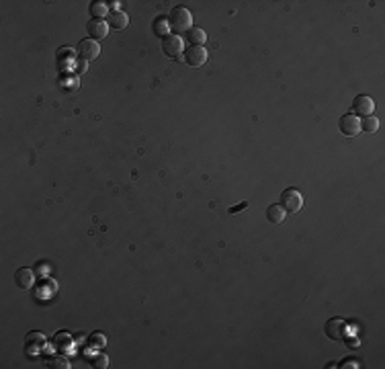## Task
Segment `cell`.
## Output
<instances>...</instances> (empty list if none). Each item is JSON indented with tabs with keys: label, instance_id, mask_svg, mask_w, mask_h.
<instances>
[{
	"label": "cell",
	"instance_id": "cell-4",
	"mask_svg": "<svg viewBox=\"0 0 385 369\" xmlns=\"http://www.w3.org/2000/svg\"><path fill=\"white\" fill-rule=\"evenodd\" d=\"M78 58L80 60H84V62H90V60H97L99 56H101V47H99V43L94 41V39H82L80 43H78Z\"/></svg>",
	"mask_w": 385,
	"mask_h": 369
},
{
	"label": "cell",
	"instance_id": "cell-8",
	"mask_svg": "<svg viewBox=\"0 0 385 369\" xmlns=\"http://www.w3.org/2000/svg\"><path fill=\"white\" fill-rule=\"evenodd\" d=\"M353 109H355V115L367 117V115H373V111H375V103H373V99H371V97L361 95V97H357V99H355Z\"/></svg>",
	"mask_w": 385,
	"mask_h": 369
},
{
	"label": "cell",
	"instance_id": "cell-16",
	"mask_svg": "<svg viewBox=\"0 0 385 369\" xmlns=\"http://www.w3.org/2000/svg\"><path fill=\"white\" fill-rule=\"evenodd\" d=\"M88 10H90L92 19H103L109 12V6H107V2H92Z\"/></svg>",
	"mask_w": 385,
	"mask_h": 369
},
{
	"label": "cell",
	"instance_id": "cell-7",
	"mask_svg": "<svg viewBox=\"0 0 385 369\" xmlns=\"http://www.w3.org/2000/svg\"><path fill=\"white\" fill-rule=\"evenodd\" d=\"M162 51L168 56V58H179L183 53V39L179 35H166L162 37Z\"/></svg>",
	"mask_w": 385,
	"mask_h": 369
},
{
	"label": "cell",
	"instance_id": "cell-3",
	"mask_svg": "<svg viewBox=\"0 0 385 369\" xmlns=\"http://www.w3.org/2000/svg\"><path fill=\"white\" fill-rule=\"evenodd\" d=\"M338 127H340V134H342V136L355 138V136H359V132H361V119H357L355 113L342 115L340 121H338Z\"/></svg>",
	"mask_w": 385,
	"mask_h": 369
},
{
	"label": "cell",
	"instance_id": "cell-2",
	"mask_svg": "<svg viewBox=\"0 0 385 369\" xmlns=\"http://www.w3.org/2000/svg\"><path fill=\"white\" fill-rule=\"evenodd\" d=\"M281 207L287 211V213H297L301 207H303V197L297 189H285L281 193Z\"/></svg>",
	"mask_w": 385,
	"mask_h": 369
},
{
	"label": "cell",
	"instance_id": "cell-12",
	"mask_svg": "<svg viewBox=\"0 0 385 369\" xmlns=\"http://www.w3.org/2000/svg\"><path fill=\"white\" fill-rule=\"evenodd\" d=\"M14 283H16L21 289H31V287H33V271H29V269H16V273H14Z\"/></svg>",
	"mask_w": 385,
	"mask_h": 369
},
{
	"label": "cell",
	"instance_id": "cell-1",
	"mask_svg": "<svg viewBox=\"0 0 385 369\" xmlns=\"http://www.w3.org/2000/svg\"><path fill=\"white\" fill-rule=\"evenodd\" d=\"M191 23H192L191 12H189L185 6H177V8H172L170 14H168V27L175 31V35L189 31V29H191Z\"/></svg>",
	"mask_w": 385,
	"mask_h": 369
},
{
	"label": "cell",
	"instance_id": "cell-13",
	"mask_svg": "<svg viewBox=\"0 0 385 369\" xmlns=\"http://www.w3.org/2000/svg\"><path fill=\"white\" fill-rule=\"evenodd\" d=\"M285 217H287V211L281 207V203L268 205V209H266V219H268L271 224H281Z\"/></svg>",
	"mask_w": 385,
	"mask_h": 369
},
{
	"label": "cell",
	"instance_id": "cell-20",
	"mask_svg": "<svg viewBox=\"0 0 385 369\" xmlns=\"http://www.w3.org/2000/svg\"><path fill=\"white\" fill-rule=\"evenodd\" d=\"M88 343H90V345H97V347H105V337H103V335H92V337L88 339Z\"/></svg>",
	"mask_w": 385,
	"mask_h": 369
},
{
	"label": "cell",
	"instance_id": "cell-17",
	"mask_svg": "<svg viewBox=\"0 0 385 369\" xmlns=\"http://www.w3.org/2000/svg\"><path fill=\"white\" fill-rule=\"evenodd\" d=\"M168 19H156L154 21V33L160 35V37H166L168 35Z\"/></svg>",
	"mask_w": 385,
	"mask_h": 369
},
{
	"label": "cell",
	"instance_id": "cell-22",
	"mask_svg": "<svg viewBox=\"0 0 385 369\" xmlns=\"http://www.w3.org/2000/svg\"><path fill=\"white\" fill-rule=\"evenodd\" d=\"M248 207V201H242L240 205H236V207H229V213H236V211H240V209H246Z\"/></svg>",
	"mask_w": 385,
	"mask_h": 369
},
{
	"label": "cell",
	"instance_id": "cell-11",
	"mask_svg": "<svg viewBox=\"0 0 385 369\" xmlns=\"http://www.w3.org/2000/svg\"><path fill=\"white\" fill-rule=\"evenodd\" d=\"M183 37H185V41H187L189 45H203V43L207 41L205 31H203V29H199V27H191L189 31H185V33H183Z\"/></svg>",
	"mask_w": 385,
	"mask_h": 369
},
{
	"label": "cell",
	"instance_id": "cell-18",
	"mask_svg": "<svg viewBox=\"0 0 385 369\" xmlns=\"http://www.w3.org/2000/svg\"><path fill=\"white\" fill-rule=\"evenodd\" d=\"M49 367H53V369H68V367H70V363H68V359H66V357H53V359L49 361Z\"/></svg>",
	"mask_w": 385,
	"mask_h": 369
},
{
	"label": "cell",
	"instance_id": "cell-6",
	"mask_svg": "<svg viewBox=\"0 0 385 369\" xmlns=\"http://www.w3.org/2000/svg\"><path fill=\"white\" fill-rule=\"evenodd\" d=\"M185 62L192 68H201L207 62V49L203 45H189L185 51Z\"/></svg>",
	"mask_w": 385,
	"mask_h": 369
},
{
	"label": "cell",
	"instance_id": "cell-19",
	"mask_svg": "<svg viewBox=\"0 0 385 369\" xmlns=\"http://www.w3.org/2000/svg\"><path fill=\"white\" fill-rule=\"evenodd\" d=\"M92 365H97V367H101V369H105L107 365H109V357L107 355H94V359H92Z\"/></svg>",
	"mask_w": 385,
	"mask_h": 369
},
{
	"label": "cell",
	"instance_id": "cell-10",
	"mask_svg": "<svg viewBox=\"0 0 385 369\" xmlns=\"http://www.w3.org/2000/svg\"><path fill=\"white\" fill-rule=\"evenodd\" d=\"M25 347H27V353H31V355H37L43 347H45V337L41 335V333H29V337L25 339Z\"/></svg>",
	"mask_w": 385,
	"mask_h": 369
},
{
	"label": "cell",
	"instance_id": "cell-21",
	"mask_svg": "<svg viewBox=\"0 0 385 369\" xmlns=\"http://www.w3.org/2000/svg\"><path fill=\"white\" fill-rule=\"evenodd\" d=\"M86 64H88V62H84V60L78 58V60H76V66H74L76 74H84V72H86Z\"/></svg>",
	"mask_w": 385,
	"mask_h": 369
},
{
	"label": "cell",
	"instance_id": "cell-14",
	"mask_svg": "<svg viewBox=\"0 0 385 369\" xmlns=\"http://www.w3.org/2000/svg\"><path fill=\"white\" fill-rule=\"evenodd\" d=\"M113 29H125L127 25H129V16L125 14V12H121V10H117V12H111L109 14V21H107Z\"/></svg>",
	"mask_w": 385,
	"mask_h": 369
},
{
	"label": "cell",
	"instance_id": "cell-5",
	"mask_svg": "<svg viewBox=\"0 0 385 369\" xmlns=\"http://www.w3.org/2000/svg\"><path fill=\"white\" fill-rule=\"evenodd\" d=\"M346 333H349V326H346L344 320H340V318H330V320L326 322V335H328V339H332V341H344V339H346Z\"/></svg>",
	"mask_w": 385,
	"mask_h": 369
},
{
	"label": "cell",
	"instance_id": "cell-9",
	"mask_svg": "<svg viewBox=\"0 0 385 369\" xmlns=\"http://www.w3.org/2000/svg\"><path fill=\"white\" fill-rule=\"evenodd\" d=\"M86 31H88V35H90L94 41H97V39H103V37H107V33H109V23L103 21V19H92V21H88Z\"/></svg>",
	"mask_w": 385,
	"mask_h": 369
},
{
	"label": "cell",
	"instance_id": "cell-15",
	"mask_svg": "<svg viewBox=\"0 0 385 369\" xmlns=\"http://www.w3.org/2000/svg\"><path fill=\"white\" fill-rule=\"evenodd\" d=\"M361 130L367 134H375L379 130V119L375 115H367L365 119H361Z\"/></svg>",
	"mask_w": 385,
	"mask_h": 369
},
{
	"label": "cell",
	"instance_id": "cell-23",
	"mask_svg": "<svg viewBox=\"0 0 385 369\" xmlns=\"http://www.w3.org/2000/svg\"><path fill=\"white\" fill-rule=\"evenodd\" d=\"M359 365H361V363H359V361H355V359H346V361H344V365H342V367H359Z\"/></svg>",
	"mask_w": 385,
	"mask_h": 369
}]
</instances>
